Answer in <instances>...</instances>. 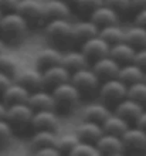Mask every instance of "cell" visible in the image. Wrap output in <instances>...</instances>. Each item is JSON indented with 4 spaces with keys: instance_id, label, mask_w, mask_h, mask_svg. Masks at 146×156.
I'll return each instance as SVG.
<instances>
[{
    "instance_id": "obj_45",
    "label": "cell",
    "mask_w": 146,
    "mask_h": 156,
    "mask_svg": "<svg viewBox=\"0 0 146 156\" xmlns=\"http://www.w3.org/2000/svg\"><path fill=\"white\" fill-rule=\"evenodd\" d=\"M6 114H7V104L0 102V118H6Z\"/></svg>"
},
{
    "instance_id": "obj_40",
    "label": "cell",
    "mask_w": 146,
    "mask_h": 156,
    "mask_svg": "<svg viewBox=\"0 0 146 156\" xmlns=\"http://www.w3.org/2000/svg\"><path fill=\"white\" fill-rule=\"evenodd\" d=\"M36 153H37V155H51V156H55V155H60L61 151L57 148V146H44V148L36 149Z\"/></svg>"
},
{
    "instance_id": "obj_27",
    "label": "cell",
    "mask_w": 146,
    "mask_h": 156,
    "mask_svg": "<svg viewBox=\"0 0 146 156\" xmlns=\"http://www.w3.org/2000/svg\"><path fill=\"white\" fill-rule=\"evenodd\" d=\"M111 115L109 109L104 104H88L84 109H82V118L87 121H95V122L102 123L108 116Z\"/></svg>"
},
{
    "instance_id": "obj_13",
    "label": "cell",
    "mask_w": 146,
    "mask_h": 156,
    "mask_svg": "<svg viewBox=\"0 0 146 156\" xmlns=\"http://www.w3.org/2000/svg\"><path fill=\"white\" fill-rule=\"evenodd\" d=\"M71 71L64 67L62 64H55V66L47 67L43 70V77H44V85L55 87L61 82L69 81L71 80Z\"/></svg>"
},
{
    "instance_id": "obj_12",
    "label": "cell",
    "mask_w": 146,
    "mask_h": 156,
    "mask_svg": "<svg viewBox=\"0 0 146 156\" xmlns=\"http://www.w3.org/2000/svg\"><path fill=\"white\" fill-rule=\"evenodd\" d=\"M115 112H116L118 115H121L125 119H128V121L136 122L138 118L142 115V112H143V104H141L139 101H135V99L129 98V97H126V98L121 99L116 104Z\"/></svg>"
},
{
    "instance_id": "obj_9",
    "label": "cell",
    "mask_w": 146,
    "mask_h": 156,
    "mask_svg": "<svg viewBox=\"0 0 146 156\" xmlns=\"http://www.w3.org/2000/svg\"><path fill=\"white\" fill-rule=\"evenodd\" d=\"M95 145L101 151V153L105 155H121L126 149L122 136L108 133V132H104V135L95 142Z\"/></svg>"
},
{
    "instance_id": "obj_3",
    "label": "cell",
    "mask_w": 146,
    "mask_h": 156,
    "mask_svg": "<svg viewBox=\"0 0 146 156\" xmlns=\"http://www.w3.org/2000/svg\"><path fill=\"white\" fill-rule=\"evenodd\" d=\"M99 97L106 102H119L128 97V84L118 77L108 78L99 88Z\"/></svg>"
},
{
    "instance_id": "obj_38",
    "label": "cell",
    "mask_w": 146,
    "mask_h": 156,
    "mask_svg": "<svg viewBox=\"0 0 146 156\" xmlns=\"http://www.w3.org/2000/svg\"><path fill=\"white\" fill-rule=\"evenodd\" d=\"M134 62H136L138 66H141L146 71V47L136 50V55L134 58Z\"/></svg>"
},
{
    "instance_id": "obj_4",
    "label": "cell",
    "mask_w": 146,
    "mask_h": 156,
    "mask_svg": "<svg viewBox=\"0 0 146 156\" xmlns=\"http://www.w3.org/2000/svg\"><path fill=\"white\" fill-rule=\"evenodd\" d=\"M47 37L57 43H67L74 40L73 37V24L67 19H53L45 24L44 29Z\"/></svg>"
},
{
    "instance_id": "obj_47",
    "label": "cell",
    "mask_w": 146,
    "mask_h": 156,
    "mask_svg": "<svg viewBox=\"0 0 146 156\" xmlns=\"http://www.w3.org/2000/svg\"><path fill=\"white\" fill-rule=\"evenodd\" d=\"M64 2H67V3H75L77 0H64Z\"/></svg>"
},
{
    "instance_id": "obj_46",
    "label": "cell",
    "mask_w": 146,
    "mask_h": 156,
    "mask_svg": "<svg viewBox=\"0 0 146 156\" xmlns=\"http://www.w3.org/2000/svg\"><path fill=\"white\" fill-rule=\"evenodd\" d=\"M4 51V43H3V40L0 38V53H3Z\"/></svg>"
},
{
    "instance_id": "obj_39",
    "label": "cell",
    "mask_w": 146,
    "mask_h": 156,
    "mask_svg": "<svg viewBox=\"0 0 146 156\" xmlns=\"http://www.w3.org/2000/svg\"><path fill=\"white\" fill-rule=\"evenodd\" d=\"M19 2H20V0H0V9H2L3 12L16 10L17 6H19Z\"/></svg>"
},
{
    "instance_id": "obj_33",
    "label": "cell",
    "mask_w": 146,
    "mask_h": 156,
    "mask_svg": "<svg viewBox=\"0 0 146 156\" xmlns=\"http://www.w3.org/2000/svg\"><path fill=\"white\" fill-rule=\"evenodd\" d=\"M17 68H19L17 57H14L12 54H7L6 51L0 53V71L7 73V74H13L17 71Z\"/></svg>"
},
{
    "instance_id": "obj_5",
    "label": "cell",
    "mask_w": 146,
    "mask_h": 156,
    "mask_svg": "<svg viewBox=\"0 0 146 156\" xmlns=\"http://www.w3.org/2000/svg\"><path fill=\"white\" fill-rule=\"evenodd\" d=\"M34 115V109L29 102H16L7 105L6 119L14 126H24L31 123V118Z\"/></svg>"
},
{
    "instance_id": "obj_17",
    "label": "cell",
    "mask_w": 146,
    "mask_h": 156,
    "mask_svg": "<svg viewBox=\"0 0 146 156\" xmlns=\"http://www.w3.org/2000/svg\"><path fill=\"white\" fill-rule=\"evenodd\" d=\"M77 135L80 136L81 140H88V142H97L102 135H104V128L102 123L95 122V121H87L84 119V122H81L77 126Z\"/></svg>"
},
{
    "instance_id": "obj_31",
    "label": "cell",
    "mask_w": 146,
    "mask_h": 156,
    "mask_svg": "<svg viewBox=\"0 0 146 156\" xmlns=\"http://www.w3.org/2000/svg\"><path fill=\"white\" fill-rule=\"evenodd\" d=\"M69 155H74V156H99V155H102V153L94 142L80 140V142L75 145V148L69 152Z\"/></svg>"
},
{
    "instance_id": "obj_11",
    "label": "cell",
    "mask_w": 146,
    "mask_h": 156,
    "mask_svg": "<svg viewBox=\"0 0 146 156\" xmlns=\"http://www.w3.org/2000/svg\"><path fill=\"white\" fill-rule=\"evenodd\" d=\"M119 68H121V64L112 55H105V57L98 58L94 61L92 66V70L98 74V77L104 78V80L118 77Z\"/></svg>"
},
{
    "instance_id": "obj_43",
    "label": "cell",
    "mask_w": 146,
    "mask_h": 156,
    "mask_svg": "<svg viewBox=\"0 0 146 156\" xmlns=\"http://www.w3.org/2000/svg\"><path fill=\"white\" fill-rule=\"evenodd\" d=\"M132 9H136V10L146 9V0H132Z\"/></svg>"
},
{
    "instance_id": "obj_48",
    "label": "cell",
    "mask_w": 146,
    "mask_h": 156,
    "mask_svg": "<svg viewBox=\"0 0 146 156\" xmlns=\"http://www.w3.org/2000/svg\"><path fill=\"white\" fill-rule=\"evenodd\" d=\"M3 14H4V13H3V10L0 9V20H2V17H3Z\"/></svg>"
},
{
    "instance_id": "obj_34",
    "label": "cell",
    "mask_w": 146,
    "mask_h": 156,
    "mask_svg": "<svg viewBox=\"0 0 146 156\" xmlns=\"http://www.w3.org/2000/svg\"><path fill=\"white\" fill-rule=\"evenodd\" d=\"M80 140L81 139H80V136L77 135V132H75V133H67V135H62L57 139V148L60 149L61 152L69 153L75 148V145H77Z\"/></svg>"
},
{
    "instance_id": "obj_49",
    "label": "cell",
    "mask_w": 146,
    "mask_h": 156,
    "mask_svg": "<svg viewBox=\"0 0 146 156\" xmlns=\"http://www.w3.org/2000/svg\"><path fill=\"white\" fill-rule=\"evenodd\" d=\"M143 80H145V81H146V71H145V78H143Z\"/></svg>"
},
{
    "instance_id": "obj_1",
    "label": "cell",
    "mask_w": 146,
    "mask_h": 156,
    "mask_svg": "<svg viewBox=\"0 0 146 156\" xmlns=\"http://www.w3.org/2000/svg\"><path fill=\"white\" fill-rule=\"evenodd\" d=\"M27 26L29 21L17 10L4 12L0 20V31L7 38H19L27 31Z\"/></svg>"
},
{
    "instance_id": "obj_28",
    "label": "cell",
    "mask_w": 146,
    "mask_h": 156,
    "mask_svg": "<svg viewBox=\"0 0 146 156\" xmlns=\"http://www.w3.org/2000/svg\"><path fill=\"white\" fill-rule=\"evenodd\" d=\"M57 136L53 129H37L31 138V146L34 149H40L44 146H57Z\"/></svg>"
},
{
    "instance_id": "obj_19",
    "label": "cell",
    "mask_w": 146,
    "mask_h": 156,
    "mask_svg": "<svg viewBox=\"0 0 146 156\" xmlns=\"http://www.w3.org/2000/svg\"><path fill=\"white\" fill-rule=\"evenodd\" d=\"M31 125L36 129H55L58 126V116L53 109H38L34 111Z\"/></svg>"
},
{
    "instance_id": "obj_37",
    "label": "cell",
    "mask_w": 146,
    "mask_h": 156,
    "mask_svg": "<svg viewBox=\"0 0 146 156\" xmlns=\"http://www.w3.org/2000/svg\"><path fill=\"white\" fill-rule=\"evenodd\" d=\"M105 4L116 12H126L128 9H132V0H105Z\"/></svg>"
},
{
    "instance_id": "obj_42",
    "label": "cell",
    "mask_w": 146,
    "mask_h": 156,
    "mask_svg": "<svg viewBox=\"0 0 146 156\" xmlns=\"http://www.w3.org/2000/svg\"><path fill=\"white\" fill-rule=\"evenodd\" d=\"M135 24H139V26L146 27V9L138 10L136 16H135Z\"/></svg>"
},
{
    "instance_id": "obj_24",
    "label": "cell",
    "mask_w": 146,
    "mask_h": 156,
    "mask_svg": "<svg viewBox=\"0 0 146 156\" xmlns=\"http://www.w3.org/2000/svg\"><path fill=\"white\" fill-rule=\"evenodd\" d=\"M109 55H112L119 62H130L134 61L135 55H136V48L132 44H129L128 41L123 40L111 45Z\"/></svg>"
},
{
    "instance_id": "obj_6",
    "label": "cell",
    "mask_w": 146,
    "mask_h": 156,
    "mask_svg": "<svg viewBox=\"0 0 146 156\" xmlns=\"http://www.w3.org/2000/svg\"><path fill=\"white\" fill-rule=\"evenodd\" d=\"M71 81L78 87L81 92H92L99 85V77L92 68H81L71 74Z\"/></svg>"
},
{
    "instance_id": "obj_44",
    "label": "cell",
    "mask_w": 146,
    "mask_h": 156,
    "mask_svg": "<svg viewBox=\"0 0 146 156\" xmlns=\"http://www.w3.org/2000/svg\"><path fill=\"white\" fill-rule=\"evenodd\" d=\"M136 125H138V126H141L142 129H145V131H146V111H143L142 115L138 118V121H136Z\"/></svg>"
},
{
    "instance_id": "obj_36",
    "label": "cell",
    "mask_w": 146,
    "mask_h": 156,
    "mask_svg": "<svg viewBox=\"0 0 146 156\" xmlns=\"http://www.w3.org/2000/svg\"><path fill=\"white\" fill-rule=\"evenodd\" d=\"M77 6L84 12H92L97 7L105 4V0H77Z\"/></svg>"
},
{
    "instance_id": "obj_25",
    "label": "cell",
    "mask_w": 146,
    "mask_h": 156,
    "mask_svg": "<svg viewBox=\"0 0 146 156\" xmlns=\"http://www.w3.org/2000/svg\"><path fill=\"white\" fill-rule=\"evenodd\" d=\"M88 60L87 54L84 51H68V53L62 54V61L61 64L64 67H67L71 73L81 68L88 67Z\"/></svg>"
},
{
    "instance_id": "obj_15",
    "label": "cell",
    "mask_w": 146,
    "mask_h": 156,
    "mask_svg": "<svg viewBox=\"0 0 146 156\" xmlns=\"http://www.w3.org/2000/svg\"><path fill=\"white\" fill-rule=\"evenodd\" d=\"M14 81L20 82L24 87H27L30 91L38 90L44 85V77H43V71L37 70V68H26L21 70L16 74Z\"/></svg>"
},
{
    "instance_id": "obj_29",
    "label": "cell",
    "mask_w": 146,
    "mask_h": 156,
    "mask_svg": "<svg viewBox=\"0 0 146 156\" xmlns=\"http://www.w3.org/2000/svg\"><path fill=\"white\" fill-rule=\"evenodd\" d=\"M125 41L132 44L136 50L146 47V27L134 24L132 27L125 30Z\"/></svg>"
},
{
    "instance_id": "obj_22",
    "label": "cell",
    "mask_w": 146,
    "mask_h": 156,
    "mask_svg": "<svg viewBox=\"0 0 146 156\" xmlns=\"http://www.w3.org/2000/svg\"><path fill=\"white\" fill-rule=\"evenodd\" d=\"M61 61H62V54L53 47L41 48L36 54V64L41 70H44L47 67L55 66V64H61Z\"/></svg>"
},
{
    "instance_id": "obj_7",
    "label": "cell",
    "mask_w": 146,
    "mask_h": 156,
    "mask_svg": "<svg viewBox=\"0 0 146 156\" xmlns=\"http://www.w3.org/2000/svg\"><path fill=\"white\" fill-rule=\"evenodd\" d=\"M109 50H111V44L105 38H102L99 34L94 36V37L88 38L87 41L82 43V51L87 54V57L94 60V61L101 57L109 55Z\"/></svg>"
},
{
    "instance_id": "obj_18",
    "label": "cell",
    "mask_w": 146,
    "mask_h": 156,
    "mask_svg": "<svg viewBox=\"0 0 146 156\" xmlns=\"http://www.w3.org/2000/svg\"><path fill=\"white\" fill-rule=\"evenodd\" d=\"M119 12H116L115 9L109 7L108 4H102L99 7H97L95 10L91 12L89 14V19L97 23L99 27H104V26H108V24H115L118 23L119 20Z\"/></svg>"
},
{
    "instance_id": "obj_8",
    "label": "cell",
    "mask_w": 146,
    "mask_h": 156,
    "mask_svg": "<svg viewBox=\"0 0 146 156\" xmlns=\"http://www.w3.org/2000/svg\"><path fill=\"white\" fill-rule=\"evenodd\" d=\"M16 10L20 14H23L27 21L37 23V21L45 20L44 3H41L38 0H20Z\"/></svg>"
},
{
    "instance_id": "obj_21",
    "label": "cell",
    "mask_w": 146,
    "mask_h": 156,
    "mask_svg": "<svg viewBox=\"0 0 146 156\" xmlns=\"http://www.w3.org/2000/svg\"><path fill=\"white\" fill-rule=\"evenodd\" d=\"M45 10V20L53 19H68L69 13V3L64 0H48L44 3Z\"/></svg>"
},
{
    "instance_id": "obj_23",
    "label": "cell",
    "mask_w": 146,
    "mask_h": 156,
    "mask_svg": "<svg viewBox=\"0 0 146 156\" xmlns=\"http://www.w3.org/2000/svg\"><path fill=\"white\" fill-rule=\"evenodd\" d=\"M99 34V26L97 23H94L91 19L87 21H78L75 24H73V37L74 40L80 41H87L88 38L98 36Z\"/></svg>"
},
{
    "instance_id": "obj_26",
    "label": "cell",
    "mask_w": 146,
    "mask_h": 156,
    "mask_svg": "<svg viewBox=\"0 0 146 156\" xmlns=\"http://www.w3.org/2000/svg\"><path fill=\"white\" fill-rule=\"evenodd\" d=\"M102 128L104 131L108 133H114V135H119L122 136L126 132V129L129 128V121L125 119L123 116L115 114H111L108 118L102 122Z\"/></svg>"
},
{
    "instance_id": "obj_35",
    "label": "cell",
    "mask_w": 146,
    "mask_h": 156,
    "mask_svg": "<svg viewBox=\"0 0 146 156\" xmlns=\"http://www.w3.org/2000/svg\"><path fill=\"white\" fill-rule=\"evenodd\" d=\"M13 135V125L6 118H0V142H7Z\"/></svg>"
},
{
    "instance_id": "obj_41",
    "label": "cell",
    "mask_w": 146,
    "mask_h": 156,
    "mask_svg": "<svg viewBox=\"0 0 146 156\" xmlns=\"http://www.w3.org/2000/svg\"><path fill=\"white\" fill-rule=\"evenodd\" d=\"M12 84V78H10V74L7 73H3L0 71V95L4 92V90L7 88L9 85Z\"/></svg>"
},
{
    "instance_id": "obj_32",
    "label": "cell",
    "mask_w": 146,
    "mask_h": 156,
    "mask_svg": "<svg viewBox=\"0 0 146 156\" xmlns=\"http://www.w3.org/2000/svg\"><path fill=\"white\" fill-rule=\"evenodd\" d=\"M128 97L135 101H139L141 104H146V81L141 80L138 82H134L128 85Z\"/></svg>"
},
{
    "instance_id": "obj_16",
    "label": "cell",
    "mask_w": 146,
    "mask_h": 156,
    "mask_svg": "<svg viewBox=\"0 0 146 156\" xmlns=\"http://www.w3.org/2000/svg\"><path fill=\"white\" fill-rule=\"evenodd\" d=\"M31 91L24 87L23 84L17 81H12V84L4 90V92L2 94V98L7 105L10 104H16V102H27L30 97Z\"/></svg>"
},
{
    "instance_id": "obj_2",
    "label": "cell",
    "mask_w": 146,
    "mask_h": 156,
    "mask_svg": "<svg viewBox=\"0 0 146 156\" xmlns=\"http://www.w3.org/2000/svg\"><path fill=\"white\" fill-rule=\"evenodd\" d=\"M53 95L55 98L57 107L71 108L78 102V99L81 97V91L69 80V81L61 82L58 85L53 87Z\"/></svg>"
},
{
    "instance_id": "obj_30",
    "label": "cell",
    "mask_w": 146,
    "mask_h": 156,
    "mask_svg": "<svg viewBox=\"0 0 146 156\" xmlns=\"http://www.w3.org/2000/svg\"><path fill=\"white\" fill-rule=\"evenodd\" d=\"M99 36L102 38H105L111 45L112 44H116L119 41H123L125 40V30L122 29L121 26H118V23L115 24H108V26H104L99 29Z\"/></svg>"
},
{
    "instance_id": "obj_10",
    "label": "cell",
    "mask_w": 146,
    "mask_h": 156,
    "mask_svg": "<svg viewBox=\"0 0 146 156\" xmlns=\"http://www.w3.org/2000/svg\"><path fill=\"white\" fill-rule=\"evenodd\" d=\"M122 139L125 148L129 151H135V152L146 151V131L138 125L135 128H128L126 132L122 135Z\"/></svg>"
},
{
    "instance_id": "obj_20",
    "label": "cell",
    "mask_w": 146,
    "mask_h": 156,
    "mask_svg": "<svg viewBox=\"0 0 146 156\" xmlns=\"http://www.w3.org/2000/svg\"><path fill=\"white\" fill-rule=\"evenodd\" d=\"M118 78L122 80L123 82H126L128 85H130V84L138 82V81H141V80L145 78V70L134 61L125 62V64L121 66V68H119Z\"/></svg>"
},
{
    "instance_id": "obj_14",
    "label": "cell",
    "mask_w": 146,
    "mask_h": 156,
    "mask_svg": "<svg viewBox=\"0 0 146 156\" xmlns=\"http://www.w3.org/2000/svg\"><path fill=\"white\" fill-rule=\"evenodd\" d=\"M27 102L31 105L34 111H38V109H54V108H57V102H55V98H54V95H53V91L48 92V91L40 90V88L30 92V97Z\"/></svg>"
}]
</instances>
